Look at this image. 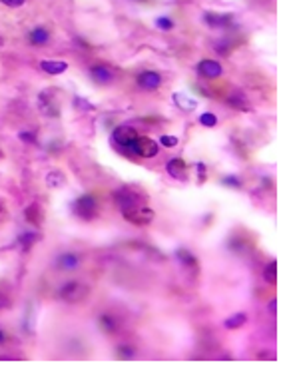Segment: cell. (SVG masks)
I'll return each mask as SVG.
<instances>
[{
	"instance_id": "6da1fadb",
	"label": "cell",
	"mask_w": 295,
	"mask_h": 381,
	"mask_svg": "<svg viewBox=\"0 0 295 381\" xmlns=\"http://www.w3.org/2000/svg\"><path fill=\"white\" fill-rule=\"evenodd\" d=\"M158 154V144L148 136H136L134 142L128 146L126 156L130 158H154Z\"/></svg>"
},
{
	"instance_id": "7a4b0ae2",
	"label": "cell",
	"mask_w": 295,
	"mask_h": 381,
	"mask_svg": "<svg viewBox=\"0 0 295 381\" xmlns=\"http://www.w3.org/2000/svg\"><path fill=\"white\" fill-rule=\"evenodd\" d=\"M90 293V287L86 284H80V282H68L64 287L60 289V298L68 302V304H78L82 300H86Z\"/></svg>"
},
{
	"instance_id": "3957f363",
	"label": "cell",
	"mask_w": 295,
	"mask_h": 381,
	"mask_svg": "<svg viewBox=\"0 0 295 381\" xmlns=\"http://www.w3.org/2000/svg\"><path fill=\"white\" fill-rule=\"evenodd\" d=\"M74 211L82 220H92L98 214V204L90 194H84L74 202Z\"/></svg>"
},
{
	"instance_id": "277c9868",
	"label": "cell",
	"mask_w": 295,
	"mask_h": 381,
	"mask_svg": "<svg viewBox=\"0 0 295 381\" xmlns=\"http://www.w3.org/2000/svg\"><path fill=\"white\" fill-rule=\"evenodd\" d=\"M136 136H138V132L134 128H130V126H118V128L114 130V134H112V144L118 148L122 154H126L128 146L134 142Z\"/></svg>"
},
{
	"instance_id": "5b68a950",
	"label": "cell",
	"mask_w": 295,
	"mask_h": 381,
	"mask_svg": "<svg viewBox=\"0 0 295 381\" xmlns=\"http://www.w3.org/2000/svg\"><path fill=\"white\" fill-rule=\"evenodd\" d=\"M124 218L132 222V224H138V226H144V224H150L154 220V211L150 208H146V206H138L130 211H126Z\"/></svg>"
},
{
	"instance_id": "8992f818",
	"label": "cell",
	"mask_w": 295,
	"mask_h": 381,
	"mask_svg": "<svg viewBox=\"0 0 295 381\" xmlns=\"http://www.w3.org/2000/svg\"><path fill=\"white\" fill-rule=\"evenodd\" d=\"M114 202H116V206H118V210L122 211V214L138 208V198L130 192H126V190H118V192L114 194Z\"/></svg>"
},
{
	"instance_id": "52a82bcc",
	"label": "cell",
	"mask_w": 295,
	"mask_h": 381,
	"mask_svg": "<svg viewBox=\"0 0 295 381\" xmlns=\"http://www.w3.org/2000/svg\"><path fill=\"white\" fill-rule=\"evenodd\" d=\"M203 20L209 24V26H214V28H225L229 26L231 22H234V14H216V12H205L203 14Z\"/></svg>"
},
{
	"instance_id": "ba28073f",
	"label": "cell",
	"mask_w": 295,
	"mask_h": 381,
	"mask_svg": "<svg viewBox=\"0 0 295 381\" xmlns=\"http://www.w3.org/2000/svg\"><path fill=\"white\" fill-rule=\"evenodd\" d=\"M138 84L144 90H156V88H160V84H162V76L158 72L148 70V72H142L138 76Z\"/></svg>"
},
{
	"instance_id": "9c48e42d",
	"label": "cell",
	"mask_w": 295,
	"mask_h": 381,
	"mask_svg": "<svg viewBox=\"0 0 295 381\" xmlns=\"http://www.w3.org/2000/svg\"><path fill=\"white\" fill-rule=\"evenodd\" d=\"M198 72L203 78H218V76H221V64L216 60H202L198 66Z\"/></svg>"
},
{
	"instance_id": "30bf717a",
	"label": "cell",
	"mask_w": 295,
	"mask_h": 381,
	"mask_svg": "<svg viewBox=\"0 0 295 381\" xmlns=\"http://www.w3.org/2000/svg\"><path fill=\"white\" fill-rule=\"evenodd\" d=\"M166 168H167V172H170V176H174L176 180H185V162L182 160V158H172L170 162L166 164Z\"/></svg>"
},
{
	"instance_id": "8fae6325",
	"label": "cell",
	"mask_w": 295,
	"mask_h": 381,
	"mask_svg": "<svg viewBox=\"0 0 295 381\" xmlns=\"http://www.w3.org/2000/svg\"><path fill=\"white\" fill-rule=\"evenodd\" d=\"M40 68L44 72H48V74H62V72H66L68 64H66V62H62V60H42Z\"/></svg>"
},
{
	"instance_id": "7c38bea8",
	"label": "cell",
	"mask_w": 295,
	"mask_h": 381,
	"mask_svg": "<svg viewBox=\"0 0 295 381\" xmlns=\"http://www.w3.org/2000/svg\"><path fill=\"white\" fill-rule=\"evenodd\" d=\"M174 102H176L178 108L184 110V112H194L198 108V102L192 100L189 96H185V94H182V92H176L174 94Z\"/></svg>"
},
{
	"instance_id": "4fadbf2b",
	"label": "cell",
	"mask_w": 295,
	"mask_h": 381,
	"mask_svg": "<svg viewBox=\"0 0 295 381\" xmlns=\"http://www.w3.org/2000/svg\"><path fill=\"white\" fill-rule=\"evenodd\" d=\"M58 266L62 269H66V271H72V269H76L80 266V260H78L76 253H64V256H60Z\"/></svg>"
},
{
	"instance_id": "5bb4252c",
	"label": "cell",
	"mask_w": 295,
	"mask_h": 381,
	"mask_svg": "<svg viewBox=\"0 0 295 381\" xmlns=\"http://www.w3.org/2000/svg\"><path fill=\"white\" fill-rule=\"evenodd\" d=\"M92 78L100 84H108V82H112V72L106 66H94L92 68Z\"/></svg>"
},
{
	"instance_id": "9a60e30c",
	"label": "cell",
	"mask_w": 295,
	"mask_h": 381,
	"mask_svg": "<svg viewBox=\"0 0 295 381\" xmlns=\"http://www.w3.org/2000/svg\"><path fill=\"white\" fill-rule=\"evenodd\" d=\"M48 38H50V34H48L46 28H34V30L30 32V42H32V44H36V46L46 44Z\"/></svg>"
},
{
	"instance_id": "2e32d148",
	"label": "cell",
	"mask_w": 295,
	"mask_h": 381,
	"mask_svg": "<svg viewBox=\"0 0 295 381\" xmlns=\"http://www.w3.org/2000/svg\"><path fill=\"white\" fill-rule=\"evenodd\" d=\"M38 238H40V236L34 234V231H28V234H20V236H18V246L22 248V249H30V246H32Z\"/></svg>"
},
{
	"instance_id": "e0dca14e",
	"label": "cell",
	"mask_w": 295,
	"mask_h": 381,
	"mask_svg": "<svg viewBox=\"0 0 295 381\" xmlns=\"http://www.w3.org/2000/svg\"><path fill=\"white\" fill-rule=\"evenodd\" d=\"M245 320H247L245 313H236V315H231V317H227V320H225V327H227V329L241 327V325L245 324Z\"/></svg>"
},
{
	"instance_id": "ac0fdd59",
	"label": "cell",
	"mask_w": 295,
	"mask_h": 381,
	"mask_svg": "<svg viewBox=\"0 0 295 381\" xmlns=\"http://www.w3.org/2000/svg\"><path fill=\"white\" fill-rule=\"evenodd\" d=\"M176 256H178V260H180L184 266H192V267H196V258H194L192 251H187V249L180 248V249L176 251Z\"/></svg>"
},
{
	"instance_id": "d6986e66",
	"label": "cell",
	"mask_w": 295,
	"mask_h": 381,
	"mask_svg": "<svg viewBox=\"0 0 295 381\" xmlns=\"http://www.w3.org/2000/svg\"><path fill=\"white\" fill-rule=\"evenodd\" d=\"M263 278L269 284H276L277 282V262H269L267 264V267L263 269Z\"/></svg>"
},
{
	"instance_id": "ffe728a7",
	"label": "cell",
	"mask_w": 295,
	"mask_h": 381,
	"mask_svg": "<svg viewBox=\"0 0 295 381\" xmlns=\"http://www.w3.org/2000/svg\"><path fill=\"white\" fill-rule=\"evenodd\" d=\"M24 216H26V220H28L30 224H34V226H40V222H42L40 208H38V206H30V208H26Z\"/></svg>"
},
{
	"instance_id": "44dd1931",
	"label": "cell",
	"mask_w": 295,
	"mask_h": 381,
	"mask_svg": "<svg viewBox=\"0 0 295 381\" xmlns=\"http://www.w3.org/2000/svg\"><path fill=\"white\" fill-rule=\"evenodd\" d=\"M100 327H102V331H106V333H114L116 331V322L112 320L110 315H102L100 317Z\"/></svg>"
},
{
	"instance_id": "7402d4cb",
	"label": "cell",
	"mask_w": 295,
	"mask_h": 381,
	"mask_svg": "<svg viewBox=\"0 0 295 381\" xmlns=\"http://www.w3.org/2000/svg\"><path fill=\"white\" fill-rule=\"evenodd\" d=\"M64 174H62V172H50L48 174V178H46V184L50 186V188H58V186H62V184H64Z\"/></svg>"
},
{
	"instance_id": "603a6c76",
	"label": "cell",
	"mask_w": 295,
	"mask_h": 381,
	"mask_svg": "<svg viewBox=\"0 0 295 381\" xmlns=\"http://www.w3.org/2000/svg\"><path fill=\"white\" fill-rule=\"evenodd\" d=\"M200 124L205 126V128H214V126L218 124V118H216V114H212V112H203V114L200 116Z\"/></svg>"
},
{
	"instance_id": "cb8c5ba5",
	"label": "cell",
	"mask_w": 295,
	"mask_h": 381,
	"mask_svg": "<svg viewBox=\"0 0 295 381\" xmlns=\"http://www.w3.org/2000/svg\"><path fill=\"white\" fill-rule=\"evenodd\" d=\"M156 26L160 30H172L174 28V22L167 16H160V18H156Z\"/></svg>"
},
{
	"instance_id": "d4e9b609",
	"label": "cell",
	"mask_w": 295,
	"mask_h": 381,
	"mask_svg": "<svg viewBox=\"0 0 295 381\" xmlns=\"http://www.w3.org/2000/svg\"><path fill=\"white\" fill-rule=\"evenodd\" d=\"M136 353H134V349L130 347V345H120L118 347V357H122V359H132Z\"/></svg>"
},
{
	"instance_id": "484cf974",
	"label": "cell",
	"mask_w": 295,
	"mask_h": 381,
	"mask_svg": "<svg viewBox=\"0 0 295 381\" xmlns=\"http://www.w3.org/2000/svg\"><path fill=\"white\" fill-rule=\"evenodd\" d=\"M74 106H76V108H80V110H94V106L90 104V102H86V100H84V98H74Z\"/></svg>"
},
{
	"instance_id": "4316f807",
	"label": "cell",
	"mask_w": 295,
	"mask_h": 381,
	"mask_svg": "<svg viewBox=\"0 0 295 381\" xmlns=\"http://www.w3.org/2000/svg\"><path fill=\"white\" fill-rule=\"evenodd\" d=\"M160 144L166 146V148H174V146H178V138L176 136H162Z\"/></svg>"
},
{
	"instance_id": "83f0119b",
	"label": "cell",
	"mask_w": 295,
	"mask_h": 381,
	"mask_svg": "<svg viewBox=\"0 0 295 381\" xmlns=\"http://www.w3.org/2000/svg\"><path fill=\"white\" fill-rule=\"evenodd\" d=\"M221 182H223L225 186H231V188H240V186H241L240 178H236V176H225Z\"/></svg>"
},
{
	"instance_id": "f1b7e54d",
	"label": "cell",
	"mask_w": 295,
	"mask_h": 381,
	"mask_svg": "<svg viewBox=\"0 0 295 381\" xmlns=\"http://www.w3.org/2000/svg\"><path fill=\"white\" fill-rule=\"evenodd\" d=\"M18 138L22 140V142H28V144H36V136L32 132H20Z\"/></svg>"
},
{
	"instance_id": "f546056e",
	"label": "cell",
	"mask_w": 295,
	"mask_h": 381,
	"mask_svg": "<svg viewBox=\"0 0 295 381\" xmlns=\"http://www.w3.org/2000/svg\"><path fill=\"white\" fill-rule=\"evenodd\" d=\"M4 6H10V8H16V6H22L26 0H0Z\"/></svg>"
},
{
	"instance_id": "4dcf8cb0",
	"label": "cell",
	"mask_w": 295,
	"mask_h": 381,
	"mask_svg": "<svg viewBox=\"0 0 295 381\" xmlns=\"http://www.w3.org/2000/svg\"><path fill=\"white\" fill-rule=\"evenodd\" d=\"M198 174H200V176H198L200 182H203V180H205V166H203V164H198Z\"/></svg>"
},
{
	"instance_id": "1f68e13d",
	"label": "cell",
	"mask_w": 295,
	"mask_h": 381,
	"mask_svg": "<svg viewBox=\"0 0 295 381\" xmlns=\"http://www.w3.org/2000/svg\"><path fill=\"white\" fill-rule=\"evenodd\" d=\"M276 304H277L276 300H271V302H269V311H271V313H276V309H277V305H276Z\"/></svg>"
},
{
	"instance_id": "d6a6232c",
	"label": "cell",
	"mask_w": 295,
	"mask_h": 381,
	"mask_svg": "<svg viewBox=\"0 0 295 381\" xmlns=\"http://www.w3.org/2000/svg\"><path fill=\"white\" fill-rule=\"evenodd\" d=\"M8 302H6V298H4V295H0V307H4Z\"/></svg>"
},
{
	"instance_id": "836d02e7",
	"label": "cell",
	"mask_w": 295,
	"mask_h": 381,
	"mask_svg": "<svg viewBox=\"0 0 295 381\" xmlns=\"http://www.w3.org/2000/svg\"><path fill=\"white\" fill-rule=\"evenodd\" d=\"M4 340H6V333H4L2 329H0V343H4Z\"/></svg>"
},
{
	"instance_id": "e575fe53",
	"label": "cell",
	"mask_w": 295,
	"mask_h": 381,
	"mask_svg": "<svg viewBox=\"0 0 295 381\" xmlns=\"http://www.w3.org/2000/svg\"><path fill=\"white\" fill-rule=\"evenodd\" d=\"M0 48H2V38H0Z\"/></svg>"
},
{
	"instance_id": "d590c367",
	"label": "cell",
	"mask_w": 295,
	"mask_h": 381,
	"mask_svg": "<svg viewBox=\"0 0 295 381\" xmlns=\"http://www.w3.org/2000/svg\"><path fill=\"white\" fill-rule=\"evenodd\" d=\"M0 158H2V152H0Z\"/></svg>"
}]
</instances>
